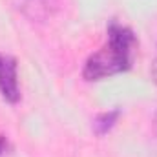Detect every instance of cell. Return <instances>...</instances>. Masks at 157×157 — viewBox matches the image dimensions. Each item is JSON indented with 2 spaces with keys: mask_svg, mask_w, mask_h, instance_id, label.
Listing matches in <instances>:
<instances>
[{
  "mask_svg": "<svg viewBox=\"0 0 157 157\" xmlns=\"http://www.w3.org/2000/svg\"><path fill=\"white\" fill-rule=\"evenodd\" d=\"M133 46H135V35L132 33V29L119 26L115 22L110 24L106 44L99 51H95L84 64L82 71L84 78L99 80L126 71L132 64Z\"/></svg>",
  "mask_w": 157,
  "mask_h": 157,
  "instance_id": "cell-1",
  "label": "cell"
},
{
  "mask_svg": "<svg viewBox=\"0 0 157 157\" xmlns=\"http://www.w3.org/2000/svg\"><path fill=\"white\" fill-rule=\"evenodd\" d=\"M0 93L9 102H17L20 97L17 80V64L7 55H0Z\"/></svg>",
  "mask_w": 157,
  "mask_h": 157,
  "instance_id": "cell-2",
  "label": "cell"
},
{
  "mask_svg": "<svg viewBox=\"0 0 157 157\" xmlns=\"http://www.w3.org/2000/svg\"><path fill=\"white\" fill-rule=\"evenodd\" d=\"M117 115L119 112H110V113H102L101 117L95 119V122H93V126H95V132L99 133V135H102V133H106L113 124H115V121H117Z\"/></svg>",
  "mask_w": 157,
  "mask_h": 157,
  "instance_id": "cell-3",
  "label": "cell"
},
{
  "mask_svg": "<svg viewBox=\"0 0 157 157\" xmlns=\"http://www.w3.org/2000/svg\"><path fill=\"white\" fill-rule=\"evenodd\" d=\"M152 77H154V80H155V84H157V60H155V64L152 66Z\"/></svg>",
  "mask_w": 157,
  "mask_h": 157,
  "instance_id": "cell-4",
  "label": "cell"
},
{
  "mask_svg": "<svg viewBox=\"0 0 157 157\" xmlns=\"http://www.w3.org/2000/svg\"><path fill=\"white\" fill-rule=\"evenodd\" d=\"M4 146H6V141H4V137H0V154H2V150H4Z\"/></svg>",
  "mask_w": 157,
  "mask_h": 157,
  "instance_id": "cell-5",
  "label": "cell"
}]
</instances>
